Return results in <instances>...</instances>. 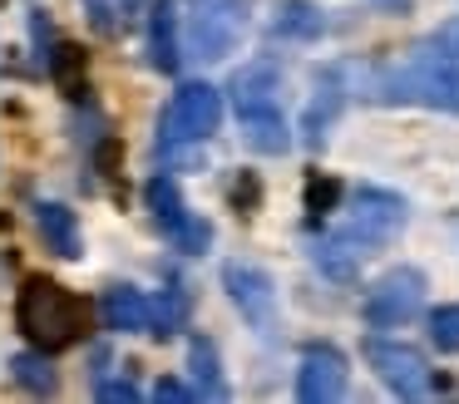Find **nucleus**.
<instances>
[{"label": "nucleus", "instance_id": "f8f14e48", "mask_svg": "<svg viewBox=\"0 0 459 404\" xmlns=\"http://www.w3.org/2000/svg\"><path fill=\"white\" fill-rule=\"evenodd\" d=\"M149 64L159 74H178L183 64V39H178V5L153 0L149 5Z\"/></svg>", "mask_w": 459, "mask_h": 404}, {"label": "nucleus", "instance_id": "c85d7f7f", "mask_svg": "<svg viewBox=\"0 0 459 404\" xmlns=\"http://www.w3.org/2000/svg\"><path fill=\"white\" fill-rule=\"evenodd\" d=\"M153 400H169V404H193V400H198V390H188L183 380H159V384H153Z\"/></svg>", "mask_w": 459, "mask_h": 404}, {"label": "nucleus", "instance_id": "0eeeda50", "mask_svg": "<svg viewBox=\"0 0 459 404\" xmlns=\"http://www.w3.org/2000/svg\"><path fill=\"white\" fill-rule=\"evenodd\" d=\"M247 35V0H198L188 20V39L198 59H228L238 39Z\"/></svg>", "mask_w": 459, "mask_h": 404}, {"label": "nucleus", "instance_id": "7ed1b4c3", "mask_svg": "<svg viewBox=\"0 0 459 404\" xmlns=\"http://www.w3.org/2000/svg\"><path fill=\"white\" fill-rule=\"evenodd\" d=\"M222 124V94L203 79H188L178 84V94L169 99L159 118V153H178V148H193V143H208Z\"/></svg>", "mask_w": 459, "mask_h": 404}, {"label": "nucleus", "instance_id": "4be33fe9", "mask_svg": "<svg viewBox=\"0 0 459 404\" xmlns=\"http://www.w3.org/2000/svg\"><path fill=\"white\" fill-rule=\"evenodd\" d=\"M45 69H50V79L65 89V94H80V79H84V49L65 45V39H55L50 55H45Z\"/></svg>", "mask_w": 459, "mask_h": 404}, {"label": "nucleus", "instance_id": "ddd939ff", "mask_svg": "<svg viewBox=\"0 0 459 404\" xmlns=\"http://www.w3.org/2000/svg\"><path fill=\"white\" fill-rule=\"evenodd\" d=\"M35 227H40L45 246L65 262H80L84 256V236H80V217L65 202H35Z\"/></svg>", "mask_w": 459, "mask_h": 404}, {"label": "nucleus", "instance_id": "20e7f679", "mask_svg": "<svg viewBox=\"0 0 459 404\" xmlns=\"http://www.w3.org/2000/svg\"><path fill=\"white\" fill-rule=\"evenodd\" d=\"M366 365L395 400H425V394L445 390V380H435V370H429L425 350H415L405 340H380V335L366 340Z\"/></svg>", "mask_w": 459, "mask_h": 404}, {"label": "nucleus", "instance_id": "2eb2a0df", "mask_svg": "<svg viewBox=\"0 0 459 404\" xmlns=\"http://www.w3.org/2000/svg\"><path fill=\"white\" fill-rule=\"evenodd\" d=\"M188 365H193V390L198 400H228V380H222V360H218V345L208 335H193L188 340Z\"/></svg>", "mask_w": 459, "mask_h": 404}, {"label": "nucleus", "instance_id": "5701e85b", "mask_svg": "<svg viewBox=\"0 0 459 404\" xmlns=\"http://www.w3.org/2000/svg\"><path fill=\"white\" fill-rule=\"evenodd\" d=\"M163 236H169L173 252H183V256H203V252L212 246V222H208V217H198V212H183Z\"/></svg>", "mask_w": 459, "mask_h": 404}, {"label": "nucleus", "instance_id": "cd10ccee", "mask_svg": "<svg viewBox=\"0 0 459 404\" xmlns=\"http://www.w3.org/2000/svg\"><path fill=\"white\" fill-rule=\"evenodd\" d=\"M429 49H439V55H459V15L455 20H445V25L435 30V35L425 39Z\"/></svg>", "mask_w": 459, "mask_h": 404}, {"label": "nucleus", "instance_id": "1a4fd4ad", "mask_svg": "<svg viewBox=\"0 0 459 404\" xmlns=\"http://www.w3.org/2000/svg\"><path fill=\"white\" fill-rule=\"evenodd\" d=\"M341 394H346V355L326 340L307 345L301 365H297V400L301 404H331Z\"/></svg>", "mask_w": 459, "mask_h": 404}, {"label": "nucleus", "instance_id": "a211bd4d", "mask_svg": "<svg viewBox=\"0 0 459 404\" xmlns=\"http://www.w3.org/2000/svg\"><path fill=\"white\" fill-rule=\"evenodd\" d=\"M272 30L287 39H316L326 30V15H321L316 0H281L277 15H272Z\"/></svg>", "mask_w": 459, "mask_h": 404}, {"label": "nucleus", "instance_id": "aec40b11", "mask_svg": "<svg viewBox=\"0 0 459 404\" xmlns=\"http://www.w3.org/2000/svg\"><path fill=\"white\" fill-rule=\"evenodd\" d=\"M341 104H346V89H341V74L331 69V74L321 79V89H316V99H311V108H307V124H301V128H307V143H311V148L321 143L326 124L341 114Z\"/></svg>", "mask_w": 459, "mask_h": 404}, {"label": "nucleus", "instance_id": "9d476101", "mask_svg": "<svg viewBox=\"0 0 459 404\" xmlns=\"http://www.w3.org/2000/svg\"><path fill=\"white\" fill-rule=\"evenodd\" d=\"M277 89H281V74L272 59H252V64H242L238 74H232L228 94H232V108H238V118L247 114H267V108H281L277 104Z\"/></svg>", "mask_w": 459, "mask_h": 404}, {"label": "nucleus", "instance_id": "f257e3e1", "mask_svg": "<svg viewBox=\"0 0 459 404\" xmlns=\"http://www.w3.org/2000/svg\"><path fill=\"white\" fill-rule=\"evenodd\" d=\"M370 99L380 104H425L459 114V55H439L429 45H415L395 64L370 69Z\"/></svg>", "mask_w": 459, "mask_h": 404}, {"label": "nucleus", "instance_id": "f03ea898", "mask_svg": "<svg viewBox=\"0 0 459 404\" xmlns=\"http://www.w3.org/2000/svg\"><path fill=\"white\" fill-rule=\"evenodd\" d=\"M15 331L35 345V350H70L90 335V311L84 301L60 286L55 276H25V286L15 291Z\"/></svg>", "mask_w": 459, "mask_h": 404}, {"label": "nucleus", "instance_id": "a878e982", "mask_svg": "<svg viewBox=\"0 0 459 404\" xmlns=\"http://www.w3.org/2000/svg\"><path fill=\"white\" fill-rule=\"evenodd\" d=\"M228 197H232V207H238V212H257V202H262V183H257V173H247V168H242L238 183L228 187Z\"/></svg>", "mask_w": 459, "mask_h": 404}, {"label": "nucleus", "instance_id": "bb28decb", "mask_svg": "<svg viewBox=\"0 0 459 404\" xmlns=\"http://www.w3.org/2000/svg\"><path fill=\"white\" fill-rule=\"evenodd\" d=\"M94 400H100V404H139L143 394H139V384H134V380H104L100 390H94Z\"/></svg>", "mask_w": 459, "mask_h": 404}, {"label": "nucleus", "instance_id": "dca6fc26", "mask_svg": "<svg viewBox=\"0 0 459 404\" xmlns=\"http://www.w3.org/2000/svg\"><path fill=\"white\" fill-rule=\"evenodd\" d=\"M360 256H366V252H360L351 236H341V232H326L316 246H311V262H316L331 281H351V276L360 271Z\"/></svg>", "mask_w": 459, "mask_h": 404}, {"label": "nucleus", "instance_id": "393cba45", "mask_svg": "<svg viewBox=\"0 0 459 404\" xmlns=\"http://www.w3.org/2000/svg\"><path fill=\"white\" fill-rule=\"evenodd\" d=\"M336 197H341V183H336V177H326V173H316L307 183V212L311 217H326L331 207H336Z\"/></svg>", "mask_w": 459, "mask_h": 404}, {"label": "nucleus", "instance_id": "f3484780", "mask_svg": "<svg viewBox=\"0 0 459 404\" xmlns=\"http://www.w3.org/2000/svg\"><path fill=\"white\" fill-rule=\"evenodd\" d=\"M11 374H15V384H21V390L45 394V400L60 390V370H55L50 350H35V345H30V350H21V355H11Z\"/></svg>", "mask_w": 459, "mask_h": 404}, {"label": "nucleus", "instance_id": "6ab92c4d", "mask_svg": "<svg viewBox=\"0 0 459 404\" xmlns=\"http://www.w3.org/2000/svg\"><path fill=\"white\" fill-rule=\"evenodd\" d=\"M242 138H247V148H257V153H287L291 148V128H287V118H281V108L247 114L242 118Z\"/></svg>", "mask_w": 459, "mask_h": 404}, {"label": "nucleus", "instance_id": "c756f323", "mask_svg": "<svg viewBox=\"0 0 459 404\" xmlns=\"http://www.w3.org/2000/svg\"><path fill=\"white\" fill-rule=\"evenodd\" d=\"M84 10H90V20H94V30H100V35H109V30H114L109 0H84Z\"/></svg>", "mask_w": 459, "mask_h": 404}, {"label": "nucleus", "instance_id": "39448f33", "mask_svg": "<svg viewBox=\"0 0 459 404\" xmlns=\"http://www.w3.org/2000/svg\"><path fill=\"white\" fill-rule=\"evenodd\" d=\"M425 291H429V281H425V271H420V266H390V271L366 291L360 315H366V325H376V331L405 325V321H415V315H420Z\"/></svg>", "mask_w": 459, "mask_h": 404}, {"label": "nucleus", "instance_id": "6e6552de", "mask_svg": "<svg viewBox=\"0 0 459 404\" xmlns=\"http://www.w3.org/2000/svg\"><path fill=\"white\" fill-rule=\"evenodd\" d=\"M222 286H228L238 315L257 335L277 331V281H272L257 262H222Z\"/></svg>", "mask_w": 459, "mask_h": 404}, {"label": "nucleus", "instance_id": "9b49d317", "mask_svg": "<svg viewBox=\"0 0 459 404\" xmlns=\"http://www.w3.org/2000/svg\"><path fill=\"white\" fill-rule=\"evenodd\" d=\"M149 315H153V301L139 291V286L114 281V286H104V291H100V321H104V331L139 335V331H149Z\"/></svg>", "mask_w": 459, "mask_h": 404}, {"label": "nucleus", "instance_id": "4468645a", "mask_svg": "<svg viewBox=\"0 0 459 404\" xmlns=\"http://www.w3.org/2000/svg\"><path fill=\"white\" fill-rule=\"evenodd\" d=\"M188 315H193V291L178 281V276H169V286L153 296L149 335H159V340H173L178 331H188Z\"/></svg>", "mask_w": 459, "mask_h": 404}, {"label": "nucleus", "instance_id": "412c9836", "mask_svg": "<svg viewBox=\"0 0 459 404\" xmlns=\"http://www.w3.org/2000/svg\"><path fill=\"white\" fill-rule=\"evenodd\" d=\"M143 202H149V212H153V222H159V232H169L173 222H178L188 207H183V197H178V183H173V173H153L149 183H143Z\"/></svg>", "mask_w": 459, "mask_h": 404}, {"label": "nucleus", "instance_id": "423d86ee", "mask_svg": "<svg viewBox=\"0 0 459 404\" xmlns=\"http://www.w3.org/2000/svg\"><path fill=\"white\" fill-rule=\"evenodd\" d=\"M405 197L385 193V187H360L356 197H351V212L346 222L336 227L341 236H351V242L360 246V252H370V246H385L400 236V227H405Z\"/></svg>", "mask_w": 459, "mask_h": 404}, {"label": "nucleus", "instance_id": "7c9ffc66", "mask_svg": "<svg viewBox=\"0 0 459 404\" xmlns=\"http://www.w3.org/2000/svg\"><path fill=\"white\" fill-rule=\"evenodd\" d=\"M119 10H124V15H134V10H139V0H119Z\"/></svg>", "mask_w": 459, "mask_h": 404}, {"label": "nucleus", "instance_id": "b1692460", "mask_svg": "<svg viewBox=\"0 0 459 404\" xmlns=\"http://www.w3.org/2000/svg\"><path fill=\"white\" fill-rule=\"evenodd\" d=\"M429 340H435V350L459 355V305H439V311H429Z\"/></svg>", "mask_w": 459, "mask_h": 404}]
</instances>
